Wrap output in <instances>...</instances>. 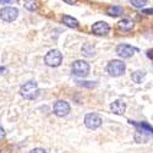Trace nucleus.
<instances>
[{
	"mask_svg": "<svg viewBox=\"0 0 153 153\" xmlns=\"http://www.w3.org/2000/svg\"><path fill=\"white\" fill-rule=\"evenodd\" d=\"M20 93L23 98L26 99H34L38 96V85L34 81L26 82L20 90Z\"/></svg>",
	"mask_w": 153,
	"mask_h": 153,
	"instance_id": "f257e3e1",
	"label": "nucleus"
},
{
	"mask_svg": "<svg viewBox=\"0 0 153 153\" xmlns=\"http://www.w3.org/2000/svg\"><path fill=\"white\" fill-rule=\"evenodd\" d=\"M107 71L110 76H113V77H118V76H121L124 74L125 64L120 60H111L107 66Z\"/></svg>",
	"mask_w": 153,
	"mask_h": 153,
	"instance_id": "f03ea898",
	"label": "nucleus"
},
{
	"mask_svg": "<svg viewBox=\"0 0 153 153\" xmlns=\"http://www.w3.org/2000/svg\"><path fill=\"white\" fill-rule=\"evenodd\" d=\"M44 61H45V64L48 66L56 68L62 61V55H61V53L59 52V50L53 49V50H50V52L47 53V55L44 58Z\"/></svg>",
	"mask_w": 153,
	"mask_h": 153,
	"instance_id": "7ed1b4c3",
	"label": "nucleus"
},
{
	"mask_svg": "<svg viewBox=\"0 0 153 153\" xmlns=\"http://www.w3.org/2000/svg\"><path fill=\"white\" fill-rule=\"evenodd\" d=\"M71 70H72L74 75L79 76V77H85V76H87L88 72H90V65L83 60H77L72 64Z\"/></svg>",
	"mask_w": 153,
	"mask_h": 153,
	"instance_id": "20e7f679",
	"label": "nucleus"
},
{
	"mask_svg": "<svg viewBox=\"0 0 153 153\" xmlns=\"http://www.w3.org/2000/svg\"><path fill=\"white\" fill-rule=\"evenodd\" d=\"M102 121H103L102 118L96 113H90L85 117V125L88 127V129H92V130L98 129V127L102 125Z\"/></svg>",
	"mask_w": 153,
	"mask_h": 153,
	"instance_id": "39448f33",
	"label": "nucleus"
},
{
	"mask_svg": "<svg viewBox=\"0 0 153 153\" xmlns=\"http://www.w3.org/2000/svg\"><path fill=\"white\" fill-rule=\"evenodd\" d=\"M19 16V10L15 9V7H3L1 10H0V17H1V20L6 21V22H12L15 21Z\"/></svg>",
	"mask_w": 153,
	"mask_h": 153,
	"instance_id": "423d86ee",
	"label": "nucleus"
},
{
	"mask_svg": "<svg viewBox=\"0 0 153 153\" xmlns=\"http://www.w3.org/2000/svg\"><path fill=\"white\" fill-rule=\"evenodd\" d=\"M70 113V105L68 102L65 100H58L56 103L54 104V114L59 118L66 117L68 114Z\"/></svg>",
	"mask_w": 153,
	"mask_h": 153,
	"instance_id": "0eeeda50",
	"label": "nucleus"
},
{
	"mask_svg": "<svg viewBox=\"0 0 153 153\" xmlns=\"http://www.w3.org/2000/svg\"><path fill=\"white\" fill-rule=\"evenodd\" d=\"M110 31V27L109 25L104 21H99V22H96L93 26H92V32L97 36H105L108 34Z\"/></svg>",
	"mask_w": 153,
	"mask_h": 153,
	"instance_id": "6e6552de",
	"label": "nucleus"
},
{
	"mask_svg": "<svg viewBox=\"0 0 153 153\" xmlns=\"http://www.w3.org/2000/svg\"><path fill=\"white\" fill-rule=\"evenodd\" d=\"M135 50L136 49H134L129 44H120V45L117 47V53L121 58H130V56H132L134 53H135Z\"/></svg>",
	"mask_w": 153,
	"mask_h": 153,
	"instance_id": "1a4fd4ad",
	"label": "nucleus"
},
{
	"mask_svg": "<svg viewBox=\"0 0 153 153\" xmlns=\"http://www.w3.org/2000/svg\"><path fill=\"white\" fill-rule=\"evenodd\" d=\"M110 109L114 114H117V115H123L125 109H126V105H125V103L123 100H115V102L111 103Z\"/></svg>",
	"mask_w": 153,
	"mask_h": 153,
	"instance_id": "9d476101",
	"label": "nucleus"
},
{
	"mask_svg": "<svg viewBox=\"0 0 153 153\" xmlns=\"http://www.w3.org/2000/svg\"><path fill=\"white\" fill-rule=\"evenodd\" d=\"M82 54H83L85 56H87V58H92V56L96 55V49H94V47H93L92 44L86 43V44L82 47Z\"/></svg>",
	"mask_w": 153,
	"mask_h": 153,
	"instance_id": "9b49d317",
	"label": "nucleus"
},
{
	"mask_svg": "<svg viewBox=\"0 0 153 153\" xmlns=\"http://www.w3.org/2000/svg\"><path fill=\"white\" fill-rule=\"evenodd\" d=\"M62 22L65 23L68 27H71V28H76L79 26V21L76 19H74V17H71V16H68V15L62 16Z\"/></svg>",
	"mask_w": 153,
	"mask_h": 153,
	"instance_id": "f8f14e48",
	"label": "nucleus"
},
{
	"mask_svg": "<svg viewBox=\"0 0 153 153\" xmlns=\"http://www.w3.org/2000/svg\"><path fill=\"white\" fill-rule=\"evenodd\" d=\"M119 27L123 30V31H130L132 27H134V21L131 19H123L120 22H119Z\"/></svg>",
	"mask_w": 153,
	"mask_h": 153,
	"instance_id": "ddd939ff",
	"label": "nucleus"
},
{
	"mask_svg": "<svg viewBox=\"0 0 153 153\" xmlns=\"http://www.w3.org/2000/svg\"><path fill=\"white\" fill-rule=\"evenodd\" d=\"M145 76H146V72L145 71H135L132 75H131V79L134 82L136 83H141V81L145 79Z\"/></svg>",
	"mask_w": 153,
	"mask_h": 153,
	"instance_id": "4468645a",
	"label": "nucleus"
},
{
	"mask_svg": "<svg viewBox=\"0 0 153 153\" xmlns=\"http://www.w3.org/2000/svg\"><path fill=\"white\" fill-rule=\"evenodd\" d=\"M23 5H25V7H26L27 10H30V11H36L38 9L37 0H25Z\"/></svg>",
	"mask_w": 153,
	"mask_h": 153,
	"instance_id": "2eb2a0df",
	"label": "nucleus"
},
{
	"mask_svg": "<svg viewBox=\"0 0 153 153\" xmlns=\"http://www.w3.org/2000/svg\"><path fill=\"white\" fill-rule=\"evenodd\" d=\"M107 14L109 16H119L123 14V9L120 6H111L107 10Z\"/></svg>",
	"mask_w": 153,
	"mask_h": 153,
	"instance_id": "dca6fc26",
	"label": "nucleus"
},
{
	"mask_svg": "<svg viewBox=\"0 0 153 153\" xmlns=\"http://www.w3.org/2000/svg\"><path fill=\"white\" fill-rule=\"evenodd\" d=\"M130 3H131L132 6H135L137 9H141V7H143L146 5L147 0H130Z\"/></svg>",
	"mask_w": 153,
	"mask_h": 153,
	"instance_id": "f3484780",
	"label": "nucleus"
},
{
	"mask_svg": "<svg viewBox=\"0 0 153 153\" xmlns=\"http://www.w3.org/2000/svg\"><path fill=\"white\" fill-rule=\"evenodd\" d=\"M31 153H47V152L43 148H34L31 151Z\"/></svg>",
	"mask_w": 153,
	"mask_h": 153,
	"instance_id": "a211bd4d",
	"label": "nucleus"
},
{
	"mask_svg": "<svg viewBox=\"0 0 153 153\" xmlns=\"http://www.w3.org/2000/svg\"><path fill=\"white\" fill-rule=\"evenodd\" d=\"M143 14H146V15H153V9H146V10H143Z\"/></svg>",
	"mask_w": 153,
	"mask_h": 153,
	"instance_id": "6ab92c4d",
	"label": "nucleus"
},
{
	"mask_svg": "<svg viewBox=\"0 0 153 153\" xmlns=\"http://www.w3.org/2000/svg\"><path fill=\"white\" fill-rule=\"evenodd\" d=\"M4 136H5V131H4L3 127L0 126V140H3V138H4Z\"/></svg>",
	"mask_w": 153,
	"mask_h": 153,
	"instance_id": "aec40b11",
	"label": "nucleus"
},
{
	"mask_svg": "<svg viewBox=\"0 0 153 153\" xmlns=\"http://www.w3.org/2000/svg\"><path fill=\"white\" fill-rule=\"evenodd\" d=\"M64 1H65L66 4H69V5H74V4H76L77 0H64Z\"/></svg>",
	"mask_w": 153,
	"mask_h": 153,
	"instance_id": "412c9836",
	"label": "nucleus"
},
{
	"mask_svg": "<svg viewBox=\"0 0 153 153\" xmlns=\"http://www.w3.org/2000/svg\"><path fill=\"white\" fill-rule=\"evenodd\" d=\"M10 1H12V0H0V4H7Z\"/></svg>",
	"mask_w": 153,
	"mask_h": 153,
	"instance_id": "4be33fe9",
	"label": "nucleus"
}]
</instances>
